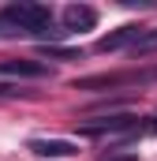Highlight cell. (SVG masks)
Returning <instances> with one entry per match:
<instances>
[{
  "label": "cell",
  "instance_id": "obj_1",
  "mask_svg": "<svg viewBox=\"0 0 157 161\" xmlns=\"http://www.w3.org/2000/svg\"><path fill=\"white\" fill-rule=\"evenodd\" d=\"M0 19H4L15 34H30V38L45 41V45L56 41V38H64V30H56V23H52V8H45V4H30V0L8 4Z\"/></svg>",
  "mask_w": 157,
  "mask_h": 161
},
{
  "label": "cell",
  "instance_id": "obj_2",
  "mask_svg": "<svg viewBox=\"0 0 157 161\" xmlns=\"http://www.w3.org/2000/svg\"><path fill=\"white\" fill-rule=\"evenodd\" d=\"M94 26H97V8H90V4H68L60 11L64 34H82V30H94Z\"/></svg>",
  "mask_w": 157,
  "mask_h": 161
},
{
  "label": "cell",
  "instance_id": "obj_3",
  "mask_svg": "<svg viewBox=\"0 0 157 161\" xmlns=\"http://www.w3.org/2000/svg\"><path fill=\"white\" fill-rule=\"evenodd\" d=\"M116 131H138V116H131V113H109L105 120H94V124L78 127V135H116Z\"/></svg>",
  "mask_w": 157,
  "mask_h": 161
},
{
  "label": "cell",
  "instance_id": "obj_4",
  "mask_svg": "<svg viewBox=\"0 0 157 161\" xmlns=\"http://www.w3.org/2000/svg\"><path fill=\"white\" fill-rule=\"evenodd\" d=\"M45 60H0V79H49Z\"/></svg>",
  "mask_w": 157,
  "mask_h": 161
},
{
  "label": "cell",
  "instance_id": "obj_5",
  "mask_svg": "<svg viewBox=\"0 0 157 161\" xmlns=\"http://www.w3.org/2000/svg\"><path fill=\"white\" fill-rule=\"evenodd\" d=\"M142 30H146V26H138V23H127V26H116L112 34H105V38L97 41L94 49H97V53H116V49H131L135 41L142 38Z\"/></svg>",
  "mask_w": 157,
  "mask_h": 161
},
{
  "label": "cell",
  "instance_id": "obj_6",
  "mask_svg": "<svg viewBox=\"0 0 157 161\" xmlns=\"http://www.w3.org/2000/svg\"><path fill=\"white\" fill-rule=\"evenodd\" d=\"M26 150L38 158H75L78 142H71V139H30Z\"/></svg>",
  "mask_w": 157,
  "mask_h": 161
},
{
  "label": "cell",
  "instance_id": "obj_7",
  "mask_svg": "<svg viewBox=\"0 0 157 161\" xmlns=\"http://www.w3.org/2000/svg\"><path fill=\"white\" fill-rule=\"evenodd\" d=\"M157 53V26H146L142 38L131 45V56H154Z\"/></svg>",
  "mask_w": 157,
  "mask_h": 161
},
{
  "label": "cell",
  "instance_id": "obj_8",
  "mask_svg": "<svg viewBox=\"0 0 157 161\" xmlns=\"http://www.w3.org/2000/svg\"><path fill=\"white\" fill-rule=\"evenodd\" d=\"M41 53L52 56V60H82V53H75V49H60V45H41Z\"/></svg>",
  "mask_w": 157,
  "mask_h": 161
},
{
  "label": "cell",
  "instance_id": "obj_9",
  "mask_svg": "<svg viewBox=\"0 0 157 161\" xmlns=\"http://www.w3.org/2000/svg\"><path fill=\"white\" fill-rule=\"evenodd\" d=\"M15 94H23L19 86H0V97H15Z\"/></svg>",
  "mask_w": 157,
  "mask_h": 161
},
{
  "label": "cell",
  "instance_id": "obj_10",
  "mask_svg": "<svg viewBox=\"0 0 157 161\" xmlns=\"http://www.w3.org/2000/svg\"><path fill=\"white\" fill-rule=\"evenodd\" d=\"M112 161H138V154H120V158H112Z\"/></svg>",
  "mask_w": 157,
  "mask_h": 161
},
{
  "label": "cell",
  "instance_id": "obj_11",
  "mask_svg": "<svg viewBox=\"0 0 157 161\" xmlns=\"http://www.w3.org/2000/svg\"><path fill=\"white\" fill-rule=\"evenodd\" d=\"M4 34H15V30H11V26H8V23L0 19V38H4Z\"/></svg>",
  "mask_w": 157,
  "mask_h": 161
}]
</instances>
